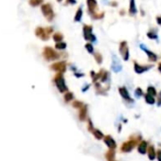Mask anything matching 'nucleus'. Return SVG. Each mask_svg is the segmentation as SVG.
Segmentation results:
<instances>
[{"instance_id": "nucleus-40", "label": "nucleus", "mask_w": 161, "mask_h": 161, "mask_svg": "<svg viewBox=\"0 0 161 161\" xmlns=\"http://www.w3.org/2000/svg\"><path fill=\"white\" fill-rule=\"evenodd\" d=\"M120 14H121V15H123V14H124V10H120Z\"/></svg>"}, {"instance_id": "nucleus-29", "label": "nucleus", "mask_w": 161, "mask_h": 161, "mask_svg": "<svg viewBox=\"0 0 161 161\" xmlns=\"http://www.w3.org/2000/svg\"><path fill=\"white\" fill-rule=\"evenodd\" d=\"M57 49H60V50H63L66 47V44L65 42H60V43H56V46H55Z\"/></svg>"}, {"instance_id": "nucleus-5", "label": "nucleus", "mask_w": 161, "mask_h": 161, "mask_svg": "<svg viewBox=\"0 0 161 161\" xmlns=\"http://www.w3.org/2000/svg\"><path fill=\"white\" fill-rule=\"evenodd\" d=\"M93 27L89 25H84L82 27V32H84V38L86 41L96 42V36L93 34Z\"/></svg>"}, {"instance_id": "nucleus-3", "label": "nucleus", "mask_w": 161, "mask_h": 161, "mask_svg": "<svg viewBox=\"0 0 161 161\" xmlns=\"http://www.w3.org/2000/svg\"><path fill=\"white\" fill-rule=\"evenodd\" d=\"M54 82L56 85V87L58 88V90L61 93H65V92H68V88L65 85V78L63 77L62 73H59L55 76V79H54Z\"/></svg>"}, {"instance_id": "nucleus-32", "label": "nucleus", "mask_w": 161, "mask_h": 161, "mask_svg": "<svg viewBox=\"0 0 161 161\" xmlns=\"http://www.w3.org/2000/svg\"><path fill=\"white\" fill-rule=\"evenodd\" d=\"M104 17V13H97V14H95V15H93L92 16V18L93 19H95V20H99V19H102V18H103Z\"/></svg>"}, {"instance_id": "nucleus-39", "label": "nucleus", "mask_w": 161, "mask_h": 161, "mask_svg": "<svg viewBox=\"0 0 161 161\" xmlns=\"http://www.w3.org/2000/svg\"><path fill=\"white\" fill-rule=\"evenodd\" d=\"M158 70H159V72L161 73V63H160V64H158Z\"/></svg>"}, {"instance_id": "nucleus-30", "label": "nucleus", "mask_w": 161, "mask_h": 161, "mask_svg": "<svg viewBox=\"0 0 161 161\" xmlns=\"http://www.w3.org/2000/svg\"><path fill=\"white\" fill-rule=\"evenodd\" d=\"M43 3V0H30V4L32 7H36Z\"/></svg>"}, {"instance_id": "nucleus-21", "label": "nucleus", "mask_w": 161, "mask_h": 161, "mask_svg": "<svg viewBox=\"0 0 161 161\" xmlns=\"http://www.w3.org/2000/svg\"><path fill=\"white\" fill-rule=\"evenodd\" d=\"M144 99H145V102L148 103V104H154L155 103V99H154V97L151 96V95H149V94H146L145 96H144Z\"/></svg>"}, {"instance_id": "nucleus-35", "label": "nucleus", "mask_w": 161, "mask_h": 161, "mask_svg": "<svg viewBox=\"0 0 161 161\" xmlns=\"http://www.w3.org/2000/svg\"><path fill=\"white\" fill-rule=\"evenodd\" d=\"M157 160L158 161H161V150L157 152Z\"/></svg>"}, {"instance_id": "nucleus-20", "label": "nucleus", "mask_w": 161, "mask_h": 161, "mask_svg": "<svg viewBox=\"0 0 161 161\" xmlns=\"http://www.w3.org/2000/svg\"><path fill=\"white\" fill-rule=\"evenodd\" d=\"M86 114H87V109L85 106L82 107L81 110H80V114H79V119L82 120V121H84L86 118Z\"/></svg>"}, {"instance_id": "nucleus-18", "label": "nucleus", "mask_w": 161, "mask_h": 161, "mask_svg": "<svg viewBox=\"0 0 161 161\" xmlns=\"http://www.w3.org/2000/svg\"><path fill=\"white\" fill-rule=\"evenodd\" d=\"M82 8L79 7V9L76 10V13H75V16H74V21L75 22H80L82 20Z\"/></svg>"}, {"instance_id": "nucleus-1", "label": "nucleus", "mask_w": 161, "mask_h": 161, "mask_svg": "<svg viewBox=\"0 0 161 161\" xmlns=\"http://www.w3.org/2000/svg\"><path fill=\"white\" fill-rule=\"evenodd\" d=\"M53 32V29L51 27H38L35 30V34L37 37H39L40 39L44 41H47L49 39V36Z\"/></svg>"}, {"instance_id": "nucleus-12", "label": "nucleus", "mask_w": 161, "mask_h": 161, "mask_svg": "<svg viewBox=\"0 0 161 161\" xmlns=\"http://www.w3.org/2000/svg\"><path fill=\"white\" fill-rule=\"evenodd\" d=\"M139 47H140V48L142 49V50L147 54L149 61H151V62H157V54L154 53L153 51H151L150 49H148L146 47V46L143 45V44H141Z\"/></svg>"}, {"instance_id": "nucleus-23", "label": "nucleus", "mask_w": 161, "mask_h": 161, "mask_svg": "<svg viewBox=\"0 0 161 161\" xmlns=\"http://www.w3.org/2000/svg\"><path fill=\"white\" fill-rule=\"evenodd\" d=\"M92 133H93L94 137H95L97 139H102V138L104 137V136H103V134H102V132H101V131L98 130V129H94Z\"/></svg>"}, {"instance_id": "nucleus-31", "label": "nucleus", "mask_w": 161, "mask_h": 161, "mask_svg": "<svg viewBox=\"0 0 161 161\" xmlns=\"http://www.w3.org/2000/svg\"><path fill=\"white\" fill-rule=\"evenodd\" d=\"M85 48H86V50L89 52L90 54L94 53V47H93V45H92L91 43H87L86 45H85Z\"/></svg>"}, {"instance_id": "nucleus-9", "label": "nucleus", "mask_w": 161, "mask_h": 161, "mask_svg": "<svg viewBox=\"0 0 161 161\" xmlns=\"http://www.w3.org/2000/svg\"><path fill=\"white\" fill-rule=\"evenodd\" d=\"M111 68H112V70L116 72V73H118V72L121 71V69H122V65H121L119 58L114 54L112 55V65H111Z\"/></svg>"}, {"instance_id": "nucleus-4", "label": "nucleus", "mask_w": 161, "mask_h": 161, "mask_svg": "<svg viewBox=\"0 0 161 161\" xmlns=\"http://www.w3.org/2000/svg\"><path fill=\"white\" fill-rule=\"evenodd\" d=\"M43 55L47 61H54V60H57L60 57V55L50 47H46L44 48Z\"/></svg>"}, {"instance_id": "nucleus-6", "label": "nucleus", "mask_w": 161, "mask_h": 161, "mask_svg": "<svg viewBox=\"0 0 161 161\" xmlns=\"http://www.w3.org/2000/svg\"><path fill=\"white\" fill-rule=\"evenodd\" d=\"M119 53L124 61L129 60V57H130L129 47H128V44H127L126 41H122L119 44Z\"/></svg>"}, {"instance_id": "nucleus-36", "label": "nucleus", "mask_w": 161, "mask_h": 161, "mask_svg": "<svg viewBox=\"0 0 161 161\" xmlns=\"http://www.w3.org/2000/svg\"><path fill=\"white\" fill-rule=\"evenodd\" d=\"M109 5H110V6H112V7H116V6H118V2H116V1H111L109 3Z\"/></svg>"}, {"instance_id": "nucleus-8", "label": "nucleus", "mask_w": 161, "mask_h": 161, "mask_svg": "<svg viewBox=\"0 0 161 161\" xmlns=\"http://www.w3.org/2000/svg\"><path fill=\"white\" fill-rule=\"evenodd\" d=\"M137 144V140H134V139H130L128 141H126L122 144V146H121L120 150L124 153H129L131 152L133 149L135 148Z\"/></svg>"}, {"instance_id": "nucleus-37", "label": "nucleus", "mask_w": 161, "mask_h": 161, "mask_svg": "<svg viewBox=\"0 0 161 161\" xmlns=\"http://www.w3.org/2000/svg\"><path fill=\"white\" fill-rule=\"evenodd\" d=\"M157 23L158 25H161V15L157 16Z\"/></svg>"}, {"instance_id": "nucleus-13", "label": "nucleus", "mask_w": 161, "mask_h": 161, "mask_svg": "<svg viewBox=\"0 0 161 161\" xmlns=\"http://www.w3.org/2000/svg\"><path fill=\"white\" fill-rule=\"evenodd\" d=\"M50 68L54 71H57L59 73H64L66 69V65H65V62H58V63H55L53 64Z\"/></svg>"}, {"instance_id": "nucleus-25", "label": "nucleus", "mask_w": 161, "mask_h": 161, "mask_svg": "<svg viewBox=\"0 0 161 161\" xmlns=\"http://www.w3.org/2000/svg\"><path fill=\"white\" fill-rule=\"evenodd\" d=\"M147 94H149V95H151L153 97H155L157 96V90H155V88L154 86H149L147 88Z\"/></svg>"}, {"instance_id": "nucleus-26", "label": "nucleus", "mask_w": 161, "mask_h": 161, "mask_svg": "<svg viewBox=\"0 0 161 161\" xmlns=\"http://www.w3.org/2000/svg\"><path fill=\"white\" fill-rule=\"evenodd\" d=\"M73 99H74V95L71 92H66L65 93V102H69Z\"/></svg>"}, {"instance_id": "nucleus-41", "label": "nucleus", "mask_w": 161, "mask_h": 161, "mask_svg": "<svg viewBox=\"0 0 161 161\" xmlns=\"http://www.w3.org/2000/svg\"><path fill=\"white\" fill-rule=\"evenodd\" d=\"M57 1H58V2H62V1H63V0H57Z\"/></svg>"}, {"instance_id": "nucleus-15", "label": "nucleus", "mask_w": 161, "mask_h": 161, "mask_svg": "<svg viewBox=\"0 0 161 161\" xmlns=\"http://www.w3.org/2000/svg\"><path fill=\"white\" fill-rule=\"evenodd\" d=\"M147 148H148V143L146 141H141L137 146V151L141 154H145L148 151Z\"/></svg>"}, {"instance_id": "nucleus-24", "label": "nucleus", "mask_w": 161, "mask_h": 161, "mask_svg": "<svg viewBox=\"0 0 161 161\" xmlns=\"http://www.w3.org/2000/svg\"><path fill=\"white\" fill-rule=\"evenodd\" d=\"M106 159H107V161H116V159H115V152L113 151V150H110L109 152H107Z\"/></svg>"}, {"instance_id": "nucleus-28", "label": "nucleus", "mask_w": 161, "mask_h": 161, "mask_svg": "<svg viewBox=\"0 0 161 161\" xmlns=\"http://www.w3.org/2000/svg\"><path fill=\"white\" fill-rule=\"evenodd\" d=\"M143 91H142V89L140 87H137V89H136V91H135V96H136V98H137V99H139L140 97H142L143 96Z\"/></svg>"}, {"instance_id": "nucleus-38", "label": "nucleus", "mask_w": 161, "mask_h": 161, "mask_svg": "<svg viewBox=\"0 0 161 161\" xmlns=\"http://www.w3.org/2000/svg\"><path fill=\"white\" fill-rule=\"evenodd\" d=\"M157 105H158V106H160V105H161V94H160V96H159V99H158V102H157Z\"/></svg>"}, {"instance_id": "nucleus-11", "label": "nucleus", "mask_w": 161, "mask_h": 161, "mask_svg": "<svg viewBox=\"0 0 161 161\" xmlns=\"http://www.w3.org/2000/svg\"><path fill=\"white\" fill-rule=\"evenodd\" d=\"M119 95L121 96V98H122L125 102H131V103L134 102V101H133V99H131V97H130V95H129V92H128V90H127L126 87L120 86V87L119 88Z\"/></svg>"}, {"instance_id": "nucleus-14", "label": "nucleus", "mask_w": 161, "mask_h": 161, "mask_svg": "<svg viewBox=\"0 0 161 161\" xmlns=\"http://www.w3.org/2000/svg\"><path fill=\"white\" fill-rule=\"evenodd\" d=\"M104 143L106 144V146L110 149V150H114L116 147V143L114 140V138L111 136H106L104 137Z\"/></svg>"}, {"instance_id": "nucleus-10", "label": "nucleus", "mask_w": 161, "mask_h": 161, "mask_svg": "<svg viewBox=\"0 0 161 161\" xmlns=\"http://www.w3.org/2000/svg\"><path fill=\"white\" fill-rule=\"evenodd\" d=\"M152 68H153V65H142L137 64V62L134 63V69H135V72L137 74H142V73H144V72L148 71L149 69H151Z\"/></svg>"}, {"instance_id": "nucleus-34", "label": "nucleus", "mask_w": 161, "mask_h": 161, "mask_svg": "<svg viewBox=\"0 0 161 161\" xmlns=\"http://www.w3.org/2000/svg\"><path fill=\"white\" fill-rule=\"evenodd\" d=\"M77 3V1L76 0H65V4L66 5H74V4H76Z\"/></svg>"}, {"instance_id": "nucleus-33", "label": "nucleus", "mask_w": 161, "mask_h": 161, "mask_svg": "<svg viewBox=\"0 0 161 161\" xmlns=\"http://www.w3.org/2000/svg\"><path fill=\"white\" fill-rule=\"evenodd\" d=\"M73 106H74L75 108H80V109H82V107L85 106V105H84V103L81 102H73Z\"/></svg>"}, {"instance_id": "nucleus-17", "label": "nucleus", "mask_w": 161, "mask_h": 161, "mask_svg": "<svg viewBox=\"0 0 161 161\" xmlns=\"http://www.w3.org/2000/svg\"><path fill=\"white\" fill-rule=\"evenodd\" d=\"M147 154H148V157H149L150 160H154L155 157H157V152H155L154 146H150L148 148Z\"/></svg>"}, {"instance_id": "nucleus-27", "label": "nucleus", "mask_w": 161, "mask_h": 161, "mask_svg": "<svg viewBox=\"0 0 161 161\" xmlns=\"http://www.w3.org/2000/svg\"><path fill=\"white\" fill-rule=\"evenodd\" d=\"M94 57H95V60H96V62L98 64H102V54L101 53H95L94 54Z\"/></svg>"}, {"instance_id": "nucleus-7", "label": "nucleus", "mask_w": 161, "mask_h": 161, "mask_svg": "<svg viewBox=\"0 0 161 161\" xmlns=\"http://www.w3.org/2000/svg\"><path fill=\"white\" fill-rule=\"evenodd\" d=\"M86 4H87V8H88V12H89L90 15L93 16L97 14V10H98V2L97 0H86Z\"/></svg>"}, {"instance_id": "nucleus-22", "label": "nucleus", "mask_w": 161, "mask_h": 161, "mask_svg": "<svg viewBox=\"0 0 161 161\" xmlns=\"http://www.w3.org/2000/svg\"><path fill=\"white\" fill-rule=\"evenodd\" d=\"M63 39H64V36L62 33H60V32H56V33H54V35H53V40L56 42V43H60V42H62L63 41Z\"/></svg>"}, {"instance_id": "nucleus-19", "label": "nucleus", "mask_w": 161, "mask_h": 161, "mask_svg": "<svg viewBox=\"0 0 161 161\" xmlns=\"http://www.w3.org/2000/svg\"><path fill=\"white\" fill-rule=\"evenodd\" d=\"M147 37L149 39H152V40H157L158 39V35H157V31L154 30H151L147 32Z\"/></svg>"}, {"instance_id": "nucleus-16", "label": "nucleus", "mask_w": 161, "mask_h": 161, "mask_svg": "<svg viewBox=\"0 0 161 161\" xmlns=\"http://www.w3.org/2000/svg\"><path fill=\"white\" fill-rule=\"evenodd\" d=\"M137 13V9L136 6V1L135 0H130V5H129V13L130 15H135Z\"/></svg>"}, {"instance_id": "nucleus-2", "label": "nucleus", "mask_w": 161, "mask_h": 161, "mask_svg": "<svg viewBox=\"0 0 161 161\" xmlns=\"http://www.w3.org/2000/svg\"><path fill=\"white\" fill-rule=\"evenodd\" d=\"M41 10L44 14V16L47 18V21H52L54 19V10H53V8L51 6L50 3H46V4H43L41 6Z\"/></svg>"}]
</instances>
